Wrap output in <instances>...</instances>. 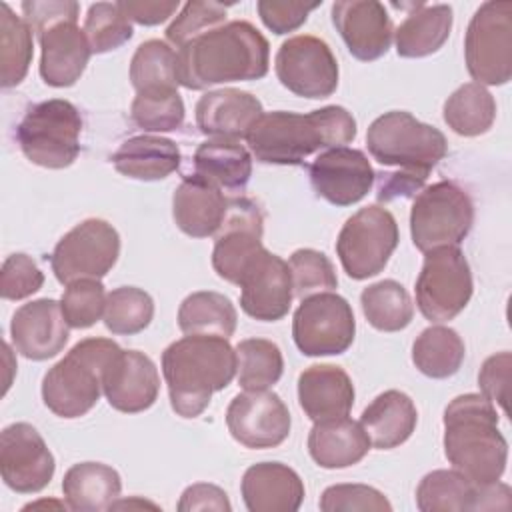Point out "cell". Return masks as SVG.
I'll list each match as a JSON object with an SVG mask.
<instances>
[{"instance_id": "cell-35", "label": "cell", "mask_w": 512, "mask_h": 512, "mask_svg": "<svg viewBox=\"0 0 512 512\" xmlns=\"http://www.w3.org/2000/svg\"><path fill=\"white\" fill-rule=\"evenodd\" d=\"M466 356L460 334L448 326H428L412 344V362L428 378L454 376Z\"/></svg>"}, {"instance_id": "cell-25", "label": "cell", "mask_w": 512, "mask_h": 512, "mask_svg": "<svg viewBox=\"0 0 512 512\" xmlns=\"http://www.w3.org/2000/svg\"><path fill=\"white\" fill-rule=\"evenodd\" d=\"M240 492L250 512H296L306 490L288 464L258 462L244 472Z\"/></svg>"}, {"instance_id": "cell-24", "label": "cell", "mask_w": 512, "mask_h": 512, "mask_svg": "<svg viewBox=\"0 0 512 512\" xmlns=\"http://www.w3.org/2000/svg\"><path fill=\"white\" fill-rule=\"evenodd\" d=\"M196 126L208 138L242 140L264 114L262 102L238 88L210 90L196 102Z\"/></svg>"}, {"instance_id": "cell-31", "label": "cell", "mask_w": 512, "mask_h": 512, "mask_svg": "<svg viewBox=\"0 0 512 512\" xmlns=\"http://www.w3.org/2000/svg\"><path fill=\"white\" fill-rule=\"evenodd\" d=\"M452 20L448 4H412V12L394 32L398 56L424 58L438 52L450 36Z\"/></svg>"}, {"instance_id": "cell-13", "label": "cell", "mask_w": 512, "mask_h": 512, "mask_svg": "<svg viewBox=\"0 0 512 512\" xmlns=\"http://www.w3.org/2000/svg\"><path fill=\"white\" fill-rule=\"evenodd\" d=\"M356 334V320L346 298L320 292L302 298L292 318V338L304 356L344 354Z\"/></svg>"}, {"instance_id": "cell-14", "label": "cell", "mask_w": 512, "mask_h": 512, "mask_svg": "<svg viewBox=\"0 0 512 512\" xmlns=\"http://www.w3.org/2000/svg\"><path fill=\"white\" fill-rule=\"evenodd\" d=\"M276 78L292 94L320 100L338 88V62L330 46L312 34L284 40L274 58Z\"/></svg>"}, {"instance_id": "cell-55", "label": "cell", "mask_w": 512, "mask_h": 512, "mask_svg": "<svg viewBox=\"0 0 512 512\" xmlns=\"http://www.w3.org/2000/svg\"><path fill=\"white\" fill-rule=\"evenodd\" d=\"M118 508H152V510H160L154 502H148V500H142V498H138V496H132V498H128V500H116L112 506H110V510H118Z\"/></svg>"}, {"instance_id": "cell-44", "label": "cell", "mask_w": 512, "mask_h": 512, "mask_svg": "<svg viewBox=\"0 0 512 512\" xmlns=\"http://www.w3.org/2000/svg\"><path fill=\"white\" fill-rule=\"evenodd\" d=\"M184 102L178 90L136 92L130 116L134 124L146 132H172L184 122Z\"/></svg>"}, {"instance_id": "cell-32", "label": "cell", "mask_w": 512, "mask_h": 512, "mask_svg": "<svg viewBox=\"0 0 512 512\" xmlns=\"http://www.w3.org/2000/svg\"><path fill=\"white\" fill-rule=\"evenodd\" d=\"M120 474L102 462H78L62 478V494L68 508L78 512H100L120 498Z\"/></svg>"}, {"instance_id": "cell-37", "label": "cell", "mask_w": 512, "mask_h": 512, "mask_svg": "<svg viewBox=\"0 0 512 512\" xmlns=\"http://www.w3.org/2000/svg\"><path fill=\"white\" fill-rule=\"evenodd\" d=\"M480 486L458 470H432L416 488V506L422 512L478 510Z\"/></svg>"}, {"instance_id": "cell-16", "label": "cell", "mask_w": 512, "mask_h": 512, "mask_svg": "<svg viewBox=\"0 0 512 512\" xmlns=\"http://www.w3.org/2000/svg\"><path fill=\"white\" fill-rule=\"evenodd\" d=\"M226 426L238 444L260 450L280 446L290 434L292 418L276 392L246 390L230 400Z\"/></svg>"}, {"instance_id": "cell-19", "label": "cell", "mask_w": 512, "mask_h": 512, "mask_svg": "<svg viewBox=\"0 0 512 512\" xmlns=\"http://www.w3.org/2000/svg\"><path fill=\"white\" fill-rule=\"evenodd\" d=\"M240 308L254 320L276 322L290 310L294 290L288 262L266 248L248 264L238 280Z\"/></svg>"}, {"instance_id": "cell-28", "label": "cell", "mask_w": 512, "mask_h": 512, "mask_svg": "<svg viewBox=\"0 0 512 512\" xmlns=\"http://www.w3.org/2000/svg\"><path fill=\"white\" fill-rule=\"evenodd\" d=\"M370 446V438L360 422L348 416L314 422L308 434V452L312 460L326 470L358 464L368 454Z\"/></svg>"}, {"instance_id": "cell-50", "label": "cell", "mask_w": 512, "mask_h": 512, "mask_svg": "<svg viewBox=\"0 0 512 512\" xmlns=\"http://www.w3.org/2000/svg\"><path fill=\"white\" fill-rule=\"evenodd\" d=\"M322 2H280V0H260L256 4L258 16L268 30L274 34H288L300 28L312 10H316Z\"/></svg>"}, {"instance_id": "cell-27", "label": "cell", "mask_w": 512, "mask_h": 512, "mask_svg": "<svg viewBox=\"0 0 512 512\" xmlns=\"http://www.w3.org/2000/svg\"><path fill=\"white\" fill-rule=\"evenodd\" d=\"M354 396V384L340 366L312 364L298 376V404L312 422L348 416Z\"/></svg>"}, {"instance_id": "cell-39", "label": "cell", "mask_w": 512, "mask_h": 512, "mask_svg": "<svg viewBox=\"0 0 512 512\" xmlns=\"http://www.w3.org/2000/svg\"><path fill=\"white\" fill-rule=\"evenodd\" d=\"M32 28L8 4H0V84L18 86L32 62Z\"/></svg>"}, {"instance_id": "cell-41", "label": "cell", "mask_w": 512, "mask_h": 512, "mask_svg": "<svg viewBox=\"0 0 512 512\" xmlns=\"http://www.w3.org/2000/svg\"><path fill=\"white\" fill-rule=\"evenodd\" d=\"M238 384L244 390H268L284 372V358L276 342L246 338L236 344Z\"/></svg>"}, {"instance_id": "cell-3", "label": "cell", "mask_w": 512, "mask_h": 512, "mask_svg": "<svg viewBox=\"0 0 512 512\" xmlns=\"http://www.w3.org/2000/svg\"><path fill=\"white\" fill-rule=\"evenodd\" d=\"M354 136V116L344 106L330 104L308 114L266 112L254 122L246 142L262 164L298 166L316 150L344 146Z\"/></svg>"}, {"instance_id": "cell-7", "label": "cell", "mask_w": 512, "mask_h": 512, "mask_svg": "<svg viewBox=\"0 0 512 512\" xmlns=\"http://www.w3.org/2000/svg\"><path fill=\"white\" fill-rule=\"evenodd\" d=\"M80 132L78 108L68 100L52 98L26 110L16 126V142L32 164L62 170L80 154Z\"/></svg>"}, {"instance_id": "cell-1", "label": "cell", "mask_w": 512, "mask_h": 512, "mask_svg": "<svg viewBox=\"0 0 512 512\" xmlns=\"http://www.w3.org/2000/svg\"><path fill=\"white\" fill-rule=\"evenodd\" d=\"M368 152L382 166H394L398 172L380 174L378 200L412 196L422 190L430 170L446 156V136L406 110H390L378 116L366 132Z\"/></svg>"}, {"instance_id": "cell-23", "label": "cell", "mask_w": 512, "mask_h": 512, "mask_svg": "<svg viewBox=\"0 0 512 512\" xmlns=\"http://www.w3.org/2000/svg\"><path fill=\"white\" fill-rule=\"evenodd\" d=\"M68 322L60 302L52 298L22 304L10 322L16 352L28 360H48L60 354L68 342Z\"/></svg>"}, {"instance_id": "cell-56", "label": "cell", "mask_w": 512, "mask_h": 512, "mask_svg": "<svg viewBox=\"0 0 512 512\" xmlns=\"http://www.w3.org/2000/svg\"><path fill=\"white\" fill-rule=\"evenodd\" d=\"M38 508H56V510H62V508H68V504L58 502V500H38V502L26 504L22 510H38Z\"/></svg>"}, {"instance_id": "cell-51", "label": "cell", "mask_w": 512, "mask_h": 512, "mask_svg": "<svg viewBox=\"0 0 512 512\" xmlns=\"http://www.w3.org/2000/svg\"><path fill=\"white\" fill-rule=\"evenodd\" d=\"M510 370H512L510 352H498L488 356L478 372V386L482 390V396H486L492 404H498L504 414L508 412Z\"/></svg>"}, {"instance_id": "cell-42", "label": "cell", "mask_w": 512, "mask_h": 512, "mask_svg": "<svg viewBox=\"0 0 512 512\" xmlns=\"http://www.w3.org/2000/svg\"><path fill=\"white\" fill-rule=\"evenodd\" d=\"M104 326L112 334L132 336L148 328L154 318V300L136 286H120L108 292L104 308Z\"/></svg>"}, {"instance_id": "cell-49", "label": "cell", "mask_w": 512, "mask_h": 512, "mask_svg": "<svg viewBox=\"0 0 512 512\" xmlns=\"http://www.w3.org/2000/svg\"><path fill=\"white\" fill-rule=\"evenodd\" d=\"M44 284V274L36 262L22 252L10 254L0 270V294L4 300H22L38 292Z\"/></svg>"}, {"instance_id": "cell-46", "label": "cell", "mask_w": 512, "mask_h": 512, "mask_svg": "<svg viewBox=\"0 0 512 512\" xmlns=\"http://www.w3.org/2000/svg\"><path fill=\"white\" fill-rule=\"evenodd\" d=\"M106 290L98 278H80L66 284L60 306L70 328H90L104 316Z\"/></svg>"}, {"instance_id": "cell-33", "label": "cell", "mask_w": 512, "mask_h": 512, "mask_svg": "<svg viewBox=\"0 0 512 512\" xmlns=\"http://www.w3.org/2000/svg\"><path fill=\"white\" fill-rule=\"evenodd\" d=\"M194 172L220 190L240 192L252 176V156L238 140L208 138L194 152Z\"/></svg>"}, {"instance_id": "cell-2", "label": "cell", "mask_w": 512, "mask_h": 512, "mask_svg": "<svg viewBox=\"0 0 512 512\" xmlns=\"http://www.w3.org/2000/svg\"><path fill=\"white\" fill-rule=\"evenodd\" d=\"M178 54V84L204 90L216 84L260 80L268 74L270 46L264 34L246 20L222 26L194 38Z\"/></svg>"}, {"instance_id": "cell-38", "label": "cell", "mask_w": 512, "mask_h": 512, "mask_svg": "<svg viewBox=\"0 0 512 512\" xmlns=\"http://www.w3.org/2000/svg\"><path fill=\"white\" fill-rule=\"evenodd\" d=\"M360 306L368 324L380 332L404 330L414 316V304L406 288L396 280H380L366 286Z\"/></svg>"}, {"instance_id": "cell-10", "label": "cell", "mask_w": 512, "mask_h": 512, "mask_svg": "<svg viewBox=\"0 0 512 512\" xmlns=\"http://www.w3.org/2000/svg\"><path fill=\"white\" fill-rule=\"evenodd\" d=\"M398 224L390 210L370 204L354 212L336 238V254L352 280H366L384 270L398 246Z\"/></svg>"}, {"instance_id": "cell-9", "label": "cell", "mask_w": 512, "mask_h": 512, "mask_svg": "<svg viewBox=\"0 0 512 512\" xmlns=\"http://www.w3.org/2000/svg\"><path fill=\"white\" fill-rule=\"evenodd\" d=\"M464 60L476 84L502 86L512 78V2H484L464 36Z\"/></svg>"}, {"instance_id": "cell-8", "label": "cell", "mask_w": 512, "mask_h": 512, "mask_svg": "<svg viewBox=\"0 0 512 512\" xmlns=\"http://www.w3.org/2000/svg\"><path fill=\"white\" fill-rule=\"evenodd\" d=\"M474 224V204L464 188L450 180L422 188L410 210V234L420 252L458 246Z\"/></svg>"}, {"instance_id": "cell-48", "label": "cell", "mask_w": 512, "mask_h": 512, "mask_svg": "<svg viewBox=\"0 0 512 512\" xmlns=\"http://www.w3.org/2000/svg\"><path fill=\"white\" fill-rule=\"evenodd\" d=\"M322 512H390L388 498L368 484H334L328 486L318 502Z\"/></svg>"}, {"instance_id": "cell-34", "label": "cell", "mask_w": 512, "mask_h": 512, "mask_svg": "<svg viewBox=\"0 0 512 512\" xmlns=\"http://www.w3.org/2000/svg\"><path fill=\"white\" fill-rule=\"evenodd\" d=\"M236 322L238 314L230 298L212 290L188 294L178 308V326L184 334L230 338Z\"/></svg>"}, {"instance_id": "cell-47", "label": "cell", "mask_w": 512, "mask_h": 512, "mask_svg": "<svg viewBox=\"0 0 512 512\" xmlns=\"http://www.w3.org/2000/svg\"><path fill=\"white\" fill-rule=\"evenodd\" d=\"M226 10H228V4H220V2H202V0L186 2L180 14L166 28V40L176 50H180L194 38L222 26L226 20Z\"/></svg>"}, {"instance_id": "cell-22", "label": "cell", "mask_w": 512, "mask_h": 512, "mask_svg": "<svg viewBox=\"0 0 512 512\" xmlns=\"http://www.w3.org/2000/svg\"><path fill=\"white\" fill-rule=\"evenodd\" d=\"M76 20L78 16L60 18L36 32L42 50L38 70L48 86H74L86 70L92 50Z\"/></svg>"}, {"instance_id": "cell-26", "label": "cell", "mask_w": 512, "mask_h": 512, "mask_svg": "<svg viewBox=\"0 0 512 512\" xmlns=\"http://www.w3.org/2000/svg\"><path fill=\"white\" fill-rule=\"evenodd\" d=\"M226 210L228 198L224 192L196 172L184 176L172 196L174 222L192 238L214 236L224 222Z\"/></svg>"}, {"instance_id": "cell-45", "label": "cell", "mask_w": 512, "mask_h": 512, "mask_svg": "<svg viewBox=\"0 0 512 512\" xmlns=\"http://www.w3.org/2000/svg\"><path fill=\"white\" fill-rule=\"evenodd\" d=\"M292 290L296 298H308L320 292H332L338 286L336 270L324 252L300 248L288 260Z\"/></svg>"}, {"instance_id": "cell-29", "label": "cell", "mask_w": 512, "mask_h": 512, "mask_svg": "<svg viewBox=\"0 0 512 512\" xmlns=\"http://www.w3.org/2000/svg\"><path fill=\"white\" fill-rule=\"evenodd\" d=\"M418 424V412L412 398L400 390L378 394L362 412L360 426L378 450H392L404 444Z\"/></svg>"}, {"instance_id": "cell-36", "label": "cell", "mask_w": 512, "mask_h": 512, "mask_svg": "<svg viewBox=\"0 0 512 512\" xmlns=\"http://www.w3.org/2000/svg\"><path fill=\"white\" fill-rule=\"evenodd\" d=\"M442 116L452 132L474 138L492 128L496 120V100L482 84L468 82L446 98Z\"/></svg>"}, {"instance_id": "cell-15", "label": "cell", "mask_w": 512, "mask_h": 512, "mask_svg": "<svg viewBox=\"0 0 512 512\" xmlns=\"http://www.w3.org/2000/svg\"><path fill=\"white\" fill-rule=\"evenodd\" d=\"M264 216L260 206L246 196L228 198L222 226L214 234L212 266L226 282L238 284L248 264L264 250Z\"/></svg>"}, {"instance_id": "cell-11", "label": "cell", "mask_w": 512, "mask_h": 512, "mask_svg": "<svg viewBox=\"0 0 512 512\" xmlns=\"http://www.w3.org/2000/svg\"><path fill=\"white\" fill-rule=\"evenodd\" d=\"M472 272L458 246L426 252L416 278V306L430 322L456 318L472 298Z\"/></svg>"}, {"instance_id": "cell-21", "label": "cell", "mask_w": 512, "mask_h": 512, "mask_svg": "<svg viewBox=\"0 0 512 512\" xmlns=\"http://www.w3.org/2000/svg\"><path fill=\"white\" fill-rule=\"evenodd\" d=\"M332 22L348 52L362 62L382 58L394 36L384 4L376 0H340L332 4Z\"/></svg>"}, {"instance_id": "cell-53", "label": "cell", "mask_w": 512, "mask_h": 512, "mask_svg": "<svg viewBox=\"0 0 512 512\" xmlns=\"http://www.w3.org/2000/svg\"><path fill=\"white\" fill-rule=\"evenodd\" d=\"M22 14L24 20L30 24L32 32H38L42 26L68 18V16H78L80 6L78 2H68V0H48V2H38V0H26L22 2Z\"/></svg>"}, {"instance_id": "cell-43", "label": "cell", "mask_w": 512, "mask_h": 512, "mask_svg": "<svg viewBox=\"0 0 512 512\" xmlns=\"http://www.w3.org/2000/svg\"><path fill=\"white\" fill-rule=\"evenodd\" d=\"M82 30L92 54L112 52L126 44L134 34L132 20L126 16L120 2L90 4Z\"/></svg>"}, {"instance_id": "cell-30", "label": "cell", "mask_w": 512, "mask_h": 512, "mask_svg": "<svg viewBox=\"0 0 512 512\" xmlns=\"http://www.w3.org/2000/svg\"><path fill=\"white\" fill-rule=\"evenodd\" d=\"M180 148L174 140L164 136L140 134L124 140L112 154L114 168L134 180H164L180 166Z\"/></svg>"}, {"instance_id": "cell-54", "label": "cell", "mask_w": 512, "mask_h": 512, "mask_svg": "<svg viewBox=\"0 0 512 512\" xmlns=\"http://www.w3.org/2000/svg\"><path fill=\"white\" fill-rule=\"evenodd\" d=\"M122 10L126 16L142 26H156L166 22L178 10V0L162 2V0H122Z\"/></svg>"}, {"instance_id": "cell-17", "label": "cell", "mask_w": 512, "mask_h": 512, "mask_svg": "<svg viewBox=\"0 0 512 512\" xmlns=\"http://www.w3.org/2000/svg\"><path fill=\"white\" fill-rule=\"evenodd\" d=\"M54 470V456L32 424L14 422L0 432V474L10 490L40 492L50 484Z\"/></svg>"}, {"instance_id": "cell-4", "label": "cell", "mask_w": 512, "mask_h": 512, "mask_svg": "<svg viewBox=\"0 0 512 512\" xmlns=\"http://www.w3.org/2000/svg\"><path fill=\"white\" fill-rule=\"evenodd\" d=\"M236 348L228 338L186 334L162 352V374L170 406L182 418L200 416L214 392L224 390L236 374Z\"/></svg>"}, {"instance_id": "cell-20", "label": "cell", "mask_w": 512, "mask_h": 512, "mask_svg": "<svg viewBox=\"0 0 512 512\" xmlns=\"http://www.w3.org/2000/svg\"><path fill=\"white\" fill-rule=\"evenodd\" d=\"M102 392L118 412H144L160 392L158 368L144 352L120 348L104 370Z\"/></svg>"}, {"instance_id": "cell-52", "label": "cell", "mask_w": 512, "mask_h": 512, "mask_svg": "<svg viewBox=\"0 0 512 512\" xmlns=\"http://www.w3.org/2000/svg\"><path fill=\"white\" fill-rule=\"evenodd\" d=\"M180 512H196V510H216V512H230L232 504L228 500V494L208 482H196L190 484L178 502Z\"/></svg>"}, {"instance_id": "cell-6", "label": "cell", "mask_w": 512, "mask_h": 512, "mask_svg": "<svg viewBox=\"0 0 512 512\" xmlns=\"http://www.w3.org/2000/svg\"><path fill=\"white\" fill-rule=\"evenodd\" d=\"M120 346L110 338H84L42 378V400L60 418L88 414L100 394L102 376Z\"/></svg>"}, {"instance_id": "cell-5", "label": "cell", "mask_w": 512, "mask_h": 512, "mask_svg": "<svg viewBox=\"0 0 512 512\" xmlns=\"http://www.w3.org/2000/svg\"><path fill=\"white\" fill-rule=\"evenodd\" d=\"M444 454L454 470L478 486L502 478L508 442L498 430L496 406L482 394L456 396L444 410Z\"/></svg>"}, {"instance_id": "cell-12", "label": "cell", "mask_w": 512, "mask_h": 512, "mask_svg": "<svg viewBox=\"0 0 512 512\" xmlns=\"http://www.w3.org/2000/svg\"><path fill=\"white\" fill-rule=\"evenodd\" d=\"M120 256L118 230L102 218H86L68 230L50 254V266L60 284L106 276Z\"/></svg>"}, {"instance_id": "cell-40", "label": "cell", "mask_w": 512, "mask_h": 512, "mask_svg": "<svg viewBox=\"0 0 512 512\" xmlns=\"http://www.w3.org/2000/svg\"><path fill=\"white\" fill-rule=\"evenodd\" d=\"M130 82L136 92L178 90V54L162 40L142 42L130 60Z\"/></svg>"}, {"instance_id": "cell-18", "label": "cell", "mask_w": 512, "mask_h": 512, "mask_svg": "<svg viewBox=\"0 0 512 512\" xmlns=\"http://www.w3.org/2000/svg\"><path fill=\"white\" fill-rule=\"evenodd\" d=\"M314 192L334 206L360 202L374 186L376 172L362 150L336 146L320 152L308 166Z\"/></svg>"}]
</instances>
